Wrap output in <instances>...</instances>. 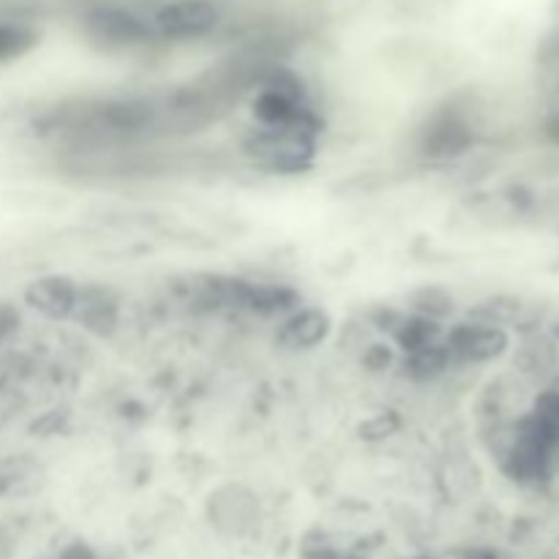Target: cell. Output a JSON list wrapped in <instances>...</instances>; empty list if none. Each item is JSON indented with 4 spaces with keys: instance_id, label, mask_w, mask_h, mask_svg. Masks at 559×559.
Wrapping results in <instances>:
<instances>
[{
    "instance_id": "6da1fadb",
    "label": "cell",
    "mask_w": 559,
    "mask_h": 559,
    "mask_svg": "<svg viewBox=\"0 0 559 559\" xmlns=\"http://www.w3.org/2000/svg\"><path fill=\"white\" fill-rule=\"evenodd\" d=\"M85 44L107 55H136L162 47L140 0H85L76 11Z\"/></svg>"
},
{
    "instance_id": "7a4b0ae2",
    "label": "cell",
    "mask_w": 559,
    "mask_h": 559,
    "mask_svg": "<svg viewBox=\"0 0 559 559\" xmlns=\"http://www.w3.org/2000/svg\"><path fill=\"white\" fill-rule=\"evenodd\" d=\"M158 44H197L218 36L229 22L224 0H140Z\"/></svg>"
},
{
    "instance_id": "3957f363",
    "label": "cell",
    "mask_w": 559,
    "mask_h": 559,
    "mask_svg": "<svg viewBox=\"0 0 559 559\" xmlns=\"http://www.w3.org/2000/svg\"><path fill=\"white\" fill-rule=\"evenodd\" d=\"M243 153L267 173L293 175L311 164L317 131L309 129H251L243 140Z\"/></svg>"
},
{
    "instance_id": "277c9868",
    "label": "cell",
    "mask_w": 559,
    "mask_h": 559,
    "mask_svg": "<svg viewBox=\"0 0 559 559\" xmlns=\"http://www.w3.org/2000/svg\"><path fill=\"white\" fill-rule=\"evenodd\" d=\"M508 344H511V338H508L506 328L480 320L459 322L445 333V349L451 355V364L462 366L491 364L508 353Z\"/></svg>"
},
{
    "instance_id": "5b68a950",
    "label": "cell",
    "mask_w": 559,
    "mask_h": 559,
    "mask_svg": "<svg viewBox=\"0 0 559 559\" xmlns=\"http://www.w3.org/2000/svg\"><path fill=\"white\" fill-rule=\"evenodd\" d=\"M80 287L69 276H41L27 284L25 304L47 320H71L80 300Z\"/></svg>"
},
{
    "instance_id": "8992f818",
    "label": "cell",
    "mask_w": 559,
    "mask_h": 559,
    "mask_svg": "<svg viewBox=\"0 0 559 559\" xmlns=\"http://www.w3.org/2000/svg\"><path fill=\"white\" fill-rule=\"evenodd\" d=\"M331 333V317L317 306H304L284 317L278 328V342L289 349H311Z\"/></svg>"
},
{
    "instance_id": "52a82bcc",
    "label": "cell",
    "mask_w": 559,
    "mask_h": 559,
    "mask_svg": "<svg viewBox=\"0 0 559 559\" xmlns=\"http://www.w3.org/2000/svg\"><path fill=\"white\" fill-rule=\"evenodd\" d=\"M257 502L243 489H224L211 497V519L218 530L229 535H240L254 524Z\"/></svg>"
},
{
    "instance_id": "ba28073f",
    "label": "cell",
    "mask_w": 559,
    "mask_h": 559,
    "mask_svg": "<svg viewBox=\"0 0 559 559\" xmlns=\"http://www.w3.org/2000/svg\"><path fill=\"white\" fill-rule=\"evenodd\" d=\"M71 320L80 322L87 331L107 336L118 325V304L98 287H80V300Z\"/></svg>"
},
{
    "instance_id": "9c48e42d",
    "label": "cell",
    "mask_w": 559,
    "mask_h": 559,
    "mask_svg": "<svg viewBox=\"0 0 559 559\" xmlns=\"http://www.w3.org/2000/svg\"><path fill=\"white\" fill-rule=\"evenodd\" d=\"M557 364V342L551 336H544L538 331H530L524 336L522 347L516 353V366L530 377H540Z\"/></svg>"
},
{
    "instance_id": "30bf717a",
    "label": "cell",
    "mask_w": 559,
    "mask_h": 559,
    "mask_svg": "<svg viewBox=\"0 0 559 559\" xmlns=\"http://www.w3.org/2000/svg\"><path fill=\"white\" fill-rule=\"evenodd\" d=\"M38 41H41L38 27L27 25V22L0 20V66L25 58L31 49H36Z\"/></svg>"
},
{
    "instance_id": "8fae6325",
    "label": "cell",
    "mask_w": 559,
    "mask_h": 559,
    "mask_svg": "<svg viewBox=\"0 0 559 559\" xmlns=\"http://www.w3.org/2000/svg\"><path fill=\"white\" fill-rule=\"evenodd\" d=\"M409 306H413L415 317H424V320L442 322L445 317L453 314L456 304H453V295L445 287H420L409 295Z\"/></svg>"
},
{
    "instance_id": "7c38bea8",
    "label": "cell",
    "mask_w": 559,
    "mask_h": 559,
    "mask_svg": "<svg viewBox=\"0 0 559 559\" xmlns=\"http://www.w3.org/2000/svg\"><path fill=\"white\" fill-rule=\"evenodd\" d=\"M20 322H22V317H20V311H16V306L0 300V347H3V344L9 342L16 331H20Z\"/></svg>"
},
{
    "instance_id": "4fadbf2b",
    "label": "cell",
    "mask_w": 559,
    "mask_h": 559,
    "mask_svg": "<svg viewBox=\"0 0 559 559\" xmlns=\"http://www.w3.org/2000/svg\"><path fill=\"white\" fill-rule=\"evenodd\" d=\"M544 136L551 142V145L559 147V112L549 115V118H546V123H544Z\"/></svg>"
},
{
    "instance_id": "5bb4252c",
    "label": "cell",
    "mask_w": 559,
    "mask_h": 559,
    "mask_svg": "<svg viewBox=\"0 0 559 559\" xmlns=\"http://www.w3.org/2000/svg\"><path fill=\"white\" fill-rule=\"evenodd\" d=\"M467 559H500L495 555V551H473Z\"/></svg>"
},
{
    "instance_id": "9a60e30c",
    "label": "cell",
    "mask_w": 559,
    "mask_h": 559,
    "mask_svg": "<svg viewBox=\"0 0 559 559\" xmlns=\"http://www.w3.org/2000/svg\"><path fill=\"white\" fill-rule=\"evenodd\" d=\"M549 336L555 338V342L559 344V317H557V320H551V325H549Z\"/></svg>"
},
{
    "instance_id": "2e32d148",
    "label": "cell",
    "mask_w": 559,
    "mask_h": 559,
    "mask_svg": "<svg viewBox=\"0 0 559 559\" xmlns=\"http://www.w3.org/2000/svg\"><path fill=\"white\" fill-rule=\"evenodd\" d=\"M549 271L551 273H559V254L555 257V260H551V265H549Z\"/></svg>"
}]
</instances>
